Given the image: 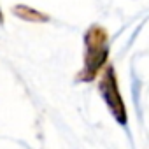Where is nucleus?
I'll return each mask as SVG.
<instances>
[{
	"label": "nucleus",
	"instance_id": "obj_1",
	"mask_svg": "<svg viewBox=\"0 0 149 149\" xmlns=\"http://www.w3.org/2000/svg\"><path fill=\"white\" fill-rule=\"evenodd\" d=\"M109 33L100 25H91L84 33V63L77 74L79 83H91L107 68Z\"/></svg>",
	"mask_w": 149,
	"mask_h": 149
},
{
	"label": "nucleus",
	"instance_id": "obj_2",
	"mask_svg": "<svg viewBox=\"0 0 149 149\" xmlns=\"http://www.w3.org/2000/svg\"><path fill=\"white\" fill-rule=\"evenodd\" d=\"M98 90L100 95L104 98V102L107 104L109 111L112 112L114 119L119 125H126L128 116H126V107L123 102V97L119 93V86H118V77H116V72L112 68V65H107V68L102 72V79L98 83Z\"/></svg>",
	"mask_w": 149,
	"mask_h": 149
},
{
	"label": "nucleus",
	"instance_id": "obj_4",
	"mask_svg": "<svg viewBox=\"0 0 149 149\" xmlns=\"http://www.w3.org/2000/svg\"><path fill=\"white\" fill-rule=\"evenodd\" d=\"M4 21V16H2V11H0V23H2Z\"/></svg>",
	"mask_w": 149,
	"mask_h": 149
},
{
	"label": "nucleus",
	"instance_id": "obj_3",
	"mask_svg": "<svg viewBox=\"0 0 149 149\" xmlns=\"http://www.w3.org/2000/svg\"><path fill=\"white\" fill-rule=\"evenodd\" d=\"M14 13H16V16H19L23 19H28V21H47L49 19L46 14H42V13L32 9V7H26V6H16Z\"/></svg>",
	"mask_w": 149,
	"mask_h": 149
}]
</instances>
